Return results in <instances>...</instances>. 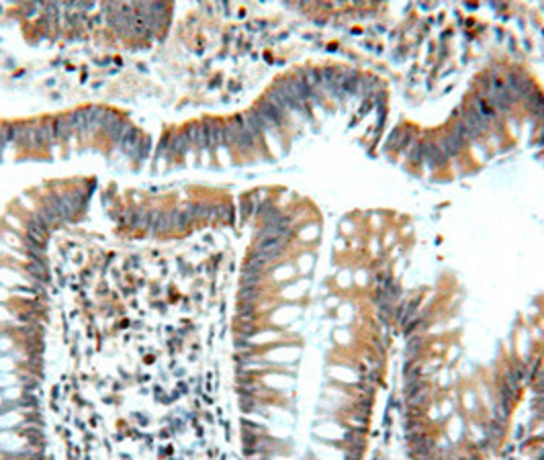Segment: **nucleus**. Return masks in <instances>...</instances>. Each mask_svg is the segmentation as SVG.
I'll list each match as a JSON object with an SVG mask.
<instances>
[{"mask_svg":"<svg viewBox=\"0 0 544 460\" xmlns=\"http://www.w3.org/2000/svg\"><path fill=\"white\" fill-rule=\"evenodd\" d=\"M229 125V129H231V133H233V139H235V148H242V150H252L256 143V137L250 133V129H248V125H246V119H244V115H237V117H233V119L227 123Z\"/></svg>","mask_w":544,"mask_h":460,"instance_id":"1","label":"nucleus"},{"mask_svg":"<svg viewBox=\"0 0 544 460\" xmlns=\"http://www.w3.org/2000/svg\"><path fill=\"white\" fill-rule=\"evenodd\" d=\"M47 231H49V225H47L41 217H39L37 213H35V215H29V217H27L25 238L33 239V241H37V243H43V241H45V236H47Z\"/></svg>","mask_w":544,"mask_h":460,"instance_id":"2","label":"nucleus"},{"mask_svg":"<svg viewBox=\"0 0 544 460\" xmlns=\"http://www.w3.org/2000/svg\"><path fill=\"white\" fill-rule=\"evenodd\" d=\"M37 131V143L39 148H45V145H52L55 141V129H53V119H43L35 125Z\"/></svg>","mask_w":544,"mask_h":460,"instance_id":"3","label":"nucleus"},{"mask_svg":"<svg viewBox=\"0 0 544 460\" xmlns=\"http://www.w3.org/2000/svg\"><path fill=\"white\" fill-rule=\"evenodd\" d=\"M209 129V148H219L225 145V123L221 121H207Z\"/></svg>","mask_w":544,"mask_h":460,"instance_id":"4","label":"nucleus"},{"mask_svg":"<svg viewBox=\"0 0 544 460\" xmlns=\"http://www.w3.org/2000/svg\"><path fill=\"white\" fill-rule=\"evenodd\" d=\"M141 141H143V137H141V133L137 131V129H133L131 127V131L127 133L125 137H123V141H121V148L131 155V158L135 160V155H137V152H140V148H141Z\"/></svg>","mask_w":544,"mask_h":460,"instance_id":"5","label":"nucleus"},{"mask_svg":"<svg viewBox=\"0 0 544 460\" xmlns=\"http://www.w3.org/2000/svg\"><path fill=\"white\" fill-rule=\"evenodd\" d=\"M191 148V141L189 137H186L184 131L180 133H174L168 137V153H174V155H182L186 150Z\"/></svg>","mask_w":544,"mask_h":460,"instance_id":"6","label":"nucleus"},{"mask_svg":"<svg viewBox=\"0 0 544 460\" xmlns=\"http://www.w3.org/2000/svg\"><path fill=\"white\" fill-rule=\"evenodd\" d=\"M131 227L137 231H150V211L131 209Z\"/></svg>","mask_w":544,"mask_h":460,"instance_id":"7","label":"nucleus"},{"mask_svg":"<svg viewBox=\"0 0 544 460\" xmlns=\"http://www.w3.org/2000/svg\"><path fill=\"white\" fill-rule=\"evenodd\" d=\"M53 129H55V139H68L72 133V127L68 117H55L53 119Z\"/></svg>","mask_w":544,"mask_h":460,"instance_id":"8","label":"nucleus"},{"mask_svg":"<svg viewBox=\"0 0 544 460\" xmlns=\"http://www.w3.org/2000/svg\"><path fill=\"white\" fill-rule=\"evenodd\" d=\"M260 295H262L260 287H240V290H237V299L246 303H256Z\"/></svg>","mask_w":544,"mask_h":460,"instance_id":"9","label":"nucleus"},{"mask_svg":"<svg viewBox=\"0 0 544 460\" xmlns=\"http://www.w3.org/2000/svg\"><path fill=\"white\" fill-rule=\"evenodd\" d=\"M196 148L209 150V129H207V121L196 125Z\"/></svg>","mask_w":544,"mask_h":460,"instance_id":"10","label":"nucleus"},{"mask_svg":"<svg viewBox=\"0 0 544 460\" xmlns=\"http://www.w3.org/2000/svg\"><path fill=\"white\" fill-rule=\"evenodd\" d=\"M295 272L297 270L293 266H289V264H281V266H276V270H274V278L281 280V282H291Z\"/></svg>","mask_w":544,"mask_h":460,"instance_id":"11","label":"nucleus"},{"mask_svg":"<svg viewBox=\"0 0 544 460\" xmlns=\"http://www.w3.org/2000/svg\"><path fill=\"white\" fill-rule=\"evenodd\" d=\"M217 215V207L209 203H196V217L201 219H215Z\"/></svg>","mask_w":544,"mask_h":460,"instance_id":"12","label":"nucleus"},{"mask_svg":"<svg viewBox=\"0 0 544 460\" xmlns=\"http://www.w3.org/2000/svg\"><path fill=\"white\" fill-rule=\"evenodd\" d=\"M335 282H338V287H342V289H350L354 285V272L348 270V268H342L338 272V276H335Z\"/></svg>","mask_w":544,"mask_h":460,"instance_id":"13","label":"nucleus"},{"mask_svg":"<svg viewBox=\"0 0 544 460\" xmlns=\"http://www.w3.org/2000/svg\"><path fill=\"white\" fill-rule=\"evenodd\" d=\"M354 285L356 287H369L370 285V272L367 268H358L354 272Z\"/></svg>","mask_w":544,"mask_h":460,"instance_id":"14","label":"nucleus"},{"mask_svg":"<svg viewBox=\"0 0 544 460\" xmlns=\"http://www.w3.org/2000/svg\"><path fill=\"white\" fill-rule=\"evenodd\" d=\"M13 141V123H0V148Z\"/></svg>","mask_w":544,"mask_h":460,"instance_id":"15","label":"nucleus"},{"mask_svg":"<svg viewBox=\"0 0 544 460\" xmlns=\"http://www.w3.org/2000/svg\"><path fill=\"white\" fill-rule=\"evenodd\" d=\"M313 264H315V256H313V254H303V256L299 258V272H303V274L311 272Z\"/></svg>","mask_w":544,"mask_h":460,"instance_id":"16","label":"nucleus"},{"mask_svg":"<svg viewBox=\"0 0 544 460\" xmlns=\"http://www.w3.org/2000/svg\"><path fill=\"white\" fill-rule=\"evenodd\" d=\"M299 236H301L303 239H307V241H309V239H315V238L319 236V227H317V225H309V227H305V229L299 233Z\"/></svg>","mask_w":544,"mask_h":460,"instance_id":"17","label":"nucleus"}]
</instances>
